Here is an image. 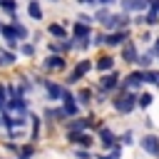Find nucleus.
Listing matches in <instances>:
<instances>
[{
    "instance_id": "nucleus-12",
    "label": "nucleus",
    "mask_w": 159,
    "mask_h": 159,
    "mask_svg": "<svg viewBox=\"0 0 159 159\" xmlns=\"http://www.w3.org/2000/svg\"><path fill=\"white\" fill-rule=\"evenodd\" d=\"M122 57H124V62H137L139 60V55H137V47H134V42H127L124 47H122Z\"/></svg>"
},
{
    "instance_id": "nucleus-24",
    "label": "nucleus",
    "mask_w": 159,
    "mask_h": 159,
    "mask_svg": "<svg viewBox=\"0 0 159 159\" xmlns=\"http://www.w3.org/2000/svg\"><path fill=\"white\" fill-rule=\"evenodd\" d=\"M89 99H92V92H89V89H82V92L77 94V102H80V104H87Z\"/></svg>"
},
{
    "instance_id": "nucleus-14",
    "label": "nucleus",
    "mask_w": 159,
    "mask_h": 159,
    "mask_svg": "<svg viewBox=\"0 0 159 159\" xmlns=\"http://www.w3.org/2000/svg\"><path fill=\"white\" fill-rule=\"evenodd\" d=\"M99 142H102L107 149H109V147L114 149V147H117V134H114L112 129H102V132H99Z\"/></svg>"
},
{
    "instance_id": "nucleus-30",
    "label": "nucleus",
    "mask_w": 159,
    "mask_h": 159,
    "mask_svg": "<svg viewBox=\"0 0 159 159\" xmlns=\"http://www.w3.org/2000/svg\"><path fill=\"white\" fill-rule=\"evenodd\" d=\"M0 5H2L5 10H10V12L15 10V2H12V0H0Z\"/></svg>"
},
{
    "instance_id": "nucleus-37",
    "label": "nucleus",
    "mask_w": 159,
    "mask_h": 159,
    "mask_svg": "<svg viewBox=\"0 0 159 159\" xmlns=\"http://www.w3.org/2000/svg\"><path fill=\"white\" fill-rule=\"evenodd\" d=\"M99 5H112V2H117V0H97Z\"/></svg>"
},
{
    "instance_id": "nucleus-20",
    "label": "nucleus",
    "mask_w": 159,
    "mask_h": 159,
    "mask_svg": "<svg viewBox=\"0 0 159 159\" xmlns=\"http://www.w3.org/2000/svg\"><path fill=\"white\" fill-rule=\"evenodd\" d=\"M144 82L159 87V72H157V70H144Z\"/></svg>"
},
{
    "instance_id": "nucleus-17",
    "label": "nucleus",
    "mask_w": 159,
    "mask_h": 159,
    "mask_svg": "<svg viewBox=\"0 0 159 159\" xmlns=\"http://www.w3.org/2000/svg\"><path fill=\"white\" fill-rule=\"evenodd\" d=\"M27 12H30L32 20H42V7H40L37 0H30V2H27Z\"/></svg>"
},
{
    "instance_id": "nucleus-19",
    "label": "nucleus",
    "mask_w": 159,
    "mask_h": 159,
    "mask_svg": "<svg viewBox=\"0 0 159 159\" xmlns=\"http://www.w3.org/2000/svg\"><path fill=\"white\" fill-rule=\"evenodd\" d=\"M154 55H157L154 50H152V52H147V55H139V60H137V65H139V67H147V70H152V62H154Z\"/></svg>"
},
{
    "instance_id": "nucleus-29",
    "label": "nucleus",
    "mask_w": 159,
    "mask_h": 159,
    "mask_svg": "<svg viewBox=\"0 0 159 159\" xmlns=\"http://www.w3.org/2000/svg\"><path fill=\"white\" fill-rule=\"evenodd\" d=\"M32 157V147H25L22 152H20V159H30Z\"/></svg>"
},
{
    "instance_id": "nucleus-32",
    "label": "nucleus",
    "mask_w": 159,
    "mask_h": 159,
    "mask_svg": "<svg viewBox=\"0 0 159 159\" xmlns=\"http://www.w3.org/2000/svg\"><path fill=\"white\" fill-rule=\"evenodd\" d=\"M0 57H5V62H12V60H15V57H12V52H7V50H2V52H0Z\"/></svg>"
},
{
    "instance_id": "nucleus-36",
    "label": "nucleus",
    "mask_w": 159,
    "mask_h": 159,
    "mask_svg": "<svg viewBox=\"0 0 159 159\" xmlns=\"http://www.w3.org/2000/svg\"><path fill=\"white\" fill-rule=\"evenodd\" d=\"M77 2H82V5H94L97 0H77Z\"/></svg>"
},
{
    "instance_id": "nucleus-8",
    "label": "nucleus",
    "mask_w": 159,
    "mask_h": 159,
    "mask_svg": "<svg viewBox=\"0 0 159 159\" xmlns=\"http://www.w3.org/2000/svg\"><path fill=\"white\" fill-rule=\"evenodd\" d=\"M149 7V0H122V10L124 12H142Z\"/></svg>"
},
{
    "instance_id": "nucleus-35",
    "label": "nucleus",
    "mask_w": 159,
    "mask_h": 159,
    "mask_svg": "<svg viewBox=\"0 0 159 159\" xmlns=\"http://www.w3.org/2000/svg\"><path fill=\"white\" fill-rule=\"evenodd\" d=\"M80 22H87V25H92V17H89V15H80Z\"/></svg>"
},
{
    "instance_id": "nucleus-33",
    "label": "nucleus",
    "mask_w": 159,
    "mask_h": 159,
    "mask_svg": "<svg viewBox=\"0 0 159 159\" xmlns=\"http://www.w3.org/2000/svg\"><path fill=\"white\" fill-rule=\"evenodd\" d=\"M77 159H92V154L84 152V149H80V152H77Z\"/></svg>"
},
{
    "instance_id": "nucleus-4",
    "label": "nucleus",
    "mask_w": 159,
    "mask_h": 159,
    "mask_svg": "<svg viewBox=\"0 0 159 159\" xmlns=\"http://www.w3.org/2000/svg\"><path fill=\"white\" fill-rule=\"evenodd\" d=\"M142 84H144V72H129V75L124 77V82H122L124 92H134V89H139Z\"/></svg>"
},
{
    "instance_id": "nucleus-27",
    "label": "nucleus",
    "mask_w": 159,
    "mask_h": 159,
    "mask_svg": "<svg viewBox=\"0 0 159 159\" xmlns=\"http://www.w3.org/2000/svg\"><path fill=\"white\" fill-rule=\"evenodd\" d=\"M94 20H99V22H104V20H109V10L107 7H102V10H97V17Z\"/></svg>"
},
{
    "instance_id": "nucleus-5",
    "label": "nucleus",
    "mask_w": 159,
    "mask_h": 159,
    "mask_svg": "<svg viewBox=\"0 0 159 159\" xmlns=\"http://www.w3.org/2000/svg\"><path fill=\"white\" fill-rule=\"evenodd\" d=\"M139 147H142L147 154H154V157L159 159V139H157V134H144V137L139 139Z\"/></svg>"
},
{
    "instance_id": "nucleus-18",
    "label": "nucleus",
    "mask_w": 159,
    "mask_h": 159,
    "mask_svg": "<svg viewBox=\"0 0 159 159\" xmlns=\"http://www.w3.org/2000/svg\"><path fill=\"white\" fill-rule=\"evenodd\" d=\"M89 124H92L89 117H84V119H75V122H70V132H84Z\"/></svg>"
},
{
    "instance_id": "nucleus-38",
    "label": "nucleus",
    "mask_w": 159,
    "mask_h": 159,
    "mask_svg": "<svg viewBox=\"0 0 159 159\" xmlns=\"http://www.w3.org/2000/svg\"><path fill=\"white\" fill-rule=\"evenodd\" d=\"M152 50H154V52H157V55H159V37H157V40H154V47H152Z\"/></svg>"
},
{
    "instance_id": "nucleus-1",
    "label": "nucleus",
    "mask_w": 159,
    "mask_h": 159,
    "mask_svg": "<svg viewBox=\"0 0 159 159\" xmlns=\"http://www.w3.org/2000/svg\"><path fill=\"white\" fill-rule=\"evenodd\" d=\"M137 99H139V97H134V92H124V94H119V97L112 99V107H114L119 114H129L134 107H139Z\"/></svg>"
},
{
    "instance_id": "nucleus-11",
    "label": "nucleus",
    "mask_w": 159,
    "mask_h": 159,
    "mask_svg": "<svg viewBox=\"0 0 159 159\" xmlns=\"http://www.w3.org/2000/svg\"><path fill=\"white\" fill-rule=\"evenodd\" d=\"M0 32L5 35V40H7V45H10V47H15V45L20 42V37H17V32H15V27H12V25H2V27H0Z\"/></svg>"
},
{
    "instance_id": "nucleus-10",
    "label": "nucleus",
    "mask_w": 159,
    "mask_h": 159,
    "mask_svg": "<svg viewBox=\"0 0 159 159\" xmlns=\"http://www.w3.org/2000/svg\"><path fill=\"white\" fill-rule=\"evenodd\" d=\"M117 84H119V75H117V72H109V75H104V77L99 80V87H102L104 92H107V89H114Z\"/></svg>"
},
{
    "instance_id": "nucleus-31",
    "label": "nucleus",
    "mask_w": 159,
    "mask_h": 159,
    "mask_svg": "<svg viewBox=\"0 0 159 159\" xmlns=\"http://www.w3.org/2000/svg\"><path fill=\"white\" fill-rule=\"evenodd\" d=\"M22 55H35V47L32 45H22Z\"/></svg>"
},
{
    "instance_id": "nucleus-26",
    "label": "nucleus",
    "mask_w": 159,
    "mask_h": 159,
    "mask_svg": "<svg viewBox=\"0 0 159 159\" xmlns=\"http://www.w3.org/2000/svg\"><path fill=\"white\" fill-rule=\"evenodd\" d=\"M97 159H119V147H114V149L107 152V154H99Z\"/></svg>"
},
{
    "instance_id": "nucleus-21",
    "label": "nucleus",
    "mask_w": 159,
    "mask_h": 159,
    "mask_svg": "<svg viewBox=\"0 0 159 159\" xmlns=\"http://www.w3.org/2000/svg\"><path fill=\"white\" fill-rule=\"evenodd\" d=\"M47 30H50V35H55V37H60V40H65V37H67V32H65V27H62V25H50Z\"/></svg>"
},
{
    "instance_id": "nucleus-3",
    "label": "nucleus",
    "mask_w": 159,
    "mask_h": 159,
    "mask_svg": "<svg viewBox=\"0 0 159 159\" xmlns=\"http://www.w3.org/2000/svg\"><path fill=\"white\" fill-rule=\"evenodd\" d=\"M72 35H75V40H82V42H77L80 47H87L89 42H84V40H89V35H92V30H89V25L87 22H75V27H72Z\"/></svg>"
},
{
    "instance_id": "nucleus-9",
    "label": "nucleus",
    "mask_w": 159,
    "mask_h": 159,
    "mask_svg": "<svg viewBox=\"0 0 159 159\" xmlns=\"http://www.w3.org/2000/svg\"><path fill=\"white\" fill-rule=\"evenodd\" d=\"M67 139L72 144H80V147H89L92 144V137L84 134V132H67Z\"/></svg>"
},
{
    "instance_id": "nucleus-7",
    "label": "nucleus",
    "mask_w": 159,
    "mask_h": 159,
    "mask_svg": "<svg viewBox=\"0 0 159 159\" xmlns=\"http://www.w3.org/2000/svg\"><path fill=\"white\" fill-rule=\"evenodd\" d=\"M129 37V30H117V32H109L107 37H104V45H109V47H117V45H124V40Z\"/></svg>"
},
{
    "instance_id": "nucleus-28",
    "label": "nucleus",
    "mask_w": 159,
    "mask_h": 159,
    "mask_svg": "<svg viewBox=\"0 0 159 159\" xmlns=\"http://www.w3.org/2000/svg\"><path fill=\"white\" fill-rule=\"evenodd\" d=\"M119 139H122V144H132V142H134V134H132V132H124Z\"/></svg>"
},
{
    "instance_id": "nucleus-23",
    "label": "nucleus",
    "mask_w": 159,
    "mask_h": 159,
    "mask_svg": "<svg viewBox=\"0 0 159 159\" xmlns=\"http://www.w3.org/2000/svg\"><path fill=\"white\" fill-rule=\"evenodd\" d=\"M157 22H159V12L149 10V12L144 15V25H149V27H152V25H157Z\"/></svg>"
},
{
    "instance_id": "nucleus-2",
    "label": "nucleus",
    "mask_w": 159,
    "mask_h": 159,
    "mask_svg": "<svg viewBox=\"0 0 159 159\" xmlns=\"http://www.w3.org/2000/svg\"><path fill=\"white\" fill-rule=\"evenodd\" d=\"M107 30H127L129 25V12H122V15H109V20L102 22Z\"/></svg>"
},
{
    "instance_id": "nucleus-25",
    "label": "nucleus",
    "mask_w": 159,
    "mask_h": 159,
    "mask_svg": "<svg viewBox=\"0 0 159 159\" xmlns=\"http://www.w3.org/2000/svg\"><path fill=\"white\" fill-rule=\"evenodd\" d=\"M12 27H15V32H17V37H20V40H25V37H27V30H25V25H20V22H12Z\"/></svg>"
},
{
    "instance_id": "nucleus-22",
    "label": "nucleus",
    "mask_w": 159,
    "mask_h": 159,
    "mask_svg": "<svg viewBox=\"0 0 159 159\" xmlns=\"http://www.w3.org/2000/svg\"><path fill=\"white\" fill-rule=\"evenodd\" d=\"M152 102H154V97H152L149 92H144V94H139V99H137V104H139L142 109H147V107H149Z\"/></svg>"
},
{
    "instance_id": "nucleus-15",
    "label": "nucleus",
    "mask_w": 159,
    "mask_h": 159,
    "mask_svg": "<svg viewBox=\"0 0 159 159\" xmlns=\"http://www.w3.org/2000/svg\"><path fill=\"white\" fill-rule=\"evenodd\" d=\"M62 67H65V60L60 55H52L45 60V70H62Z\"/></svg>"
},
{
    "instance_id": "nucleus-34",
    "label": "nucleus",
    "mask_w": 159,
    "mask_h": 159,
    "mask_svg": "<svg viewBox=\"0 0 159 159\" xmlns=\"http://www.w3.org/2000/svg\"><path fill=\"white\" fill-rule=\"evenodd\" d=\"M149 10H154V12H159V0H149Z\"/></svg>"
},
{
    "instance_id": "nucleus-6",
    "label": "nucleus",
    "mask_w": 159,
    "mask_h": 159,
    "mask_svg": "<svg viewBox=\"0 0 159 159\" xmlns=\"http://www.w3.org/2000/svg\"><path fill=\"white\" fill-rule=\"evenodd\" d=\"M89 67H92V65H89V60H82V62H80V65H77V67L70 72V77H67V84H75V82H80V80L84 77V72H89Z\"/></svg>"
},
{
    "instance_id": "nucleus-16",
    "label": "nucleus",
    "mask_w": 159,
    "mask_h": 159,
    "mask_svg": "<svg viewBox=\"0 0 159 159\" xmlns=\"http://www.w3.org/2000/svg\"><path fill=\"white\" fill-rule=\"evenodd\" d=\"M112 67H114V57H109V55H102L99 60H97V70L99 72H112Z\"/></svg>"
},
{
    "instance_id": "nucleus-13",
    "label": "nucleus",
    "mask_w": 159,
    "mask_h": 159,
    "mask_svg": "<svg viewBox=\"0 0 159 159\" xmlns=\"http://www.w3.org/2000/svg\"><path fill=\"white\" fill-rule=\"evenodd\" d=\"M45 89H47V97H50V99H62V92H65V87H60V84H55V82L45 80Z\"/></svg>"
}]
</instances>
